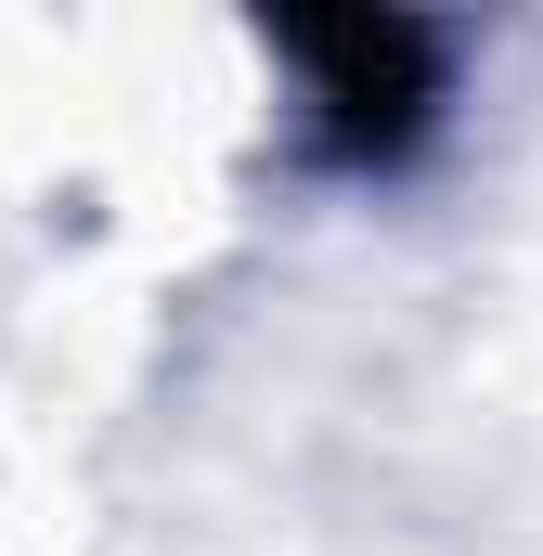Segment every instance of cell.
<instances>
[{"mask_svg":"<svg viewBox=\"0 0 543 556\" xmlns=\"http://www.w3.org/2000/svg\"><path fill=\"white\" fill-rule=\"evenodd\" d=\"M311 104H324V142L337 155H402L414 117L440 104V26H402V13H350V26H285Z\"/></svg>","mask_w":543,"mask_h":556,"instance_id":"cell-1","label":"cell"}]
</instances>
